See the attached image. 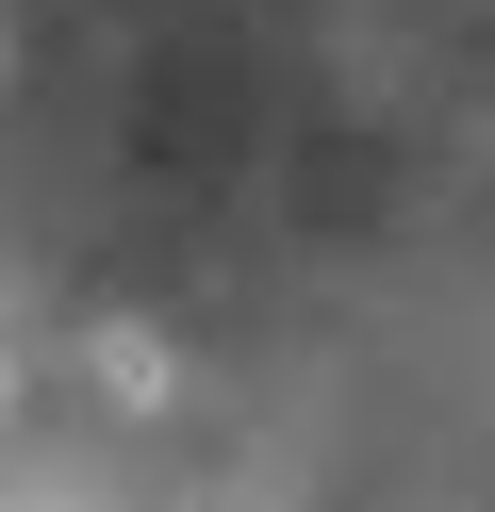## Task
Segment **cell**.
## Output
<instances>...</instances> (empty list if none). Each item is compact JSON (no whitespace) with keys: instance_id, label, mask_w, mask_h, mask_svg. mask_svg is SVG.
Returning a JSON list of instances; mask_svg holds the SVG:
<instances>
[{"instance_id":"cell-1","label":"cell","mask_w":495,"mask_h":512,"mask_svg":"<svg viewBox=\"0 0 495 512\" xmlns=\"http://www.w3.org/2000/svg\"><path fill=\"white\" fill-rule=\"evenodd\" d=\"M165 380H182V364H165V331H99V397H132V413H149Z\"/></svg>"}]
</instances>
